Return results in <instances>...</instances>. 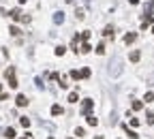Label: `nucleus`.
<instances>
[{"label":"nucleus","instance_id":"nucleus-1","mask_svg":"<svg viewBox=\"0 0 154 139\" xmlns=\"http://www.w3.org/2000/svg\"><path fill=\"white\" fill-rule=\"evenodd\" d=\"M92 109H94V101H92V98H86L84 105H81V114L84 116H92Z\"/></svg>","mask_w":154,"mask_h":139},{"label":"nucleus","instance_id":"nucleus-2","mask_svg":"<svg viewBox=\"0 0 154 139\" xmlns=\"http://www.w3.org/2000/svg\"><path fill=\"white\" fill-rule=\"evenodd\" d=\"M122 73V64H120V60H113L111 62V69H109V75L116 77V75H120Z\"/></svg>","mask_w":154,"mask_h":139},{"label":"nucleus","instance_id":"nucleus-3","mask_svg":"<svg viewBox=\"0 0 154 139\" xmlns=\"http://www.w3.org/2000/svg\"><path fill=\"white\" fill-rule=\"evenodd\" d=\"M54 24H64V13L62 11H56V13H54Z\"/></svg>","mask_w":154,"mask_h":139},{"label":"nucleus","instance_id":"nucleus-4","mask_svg":"<svg viewBox=\"0 0 154 139\" xmlns=\"http://www.w3.org/2000/svg\"><path fill=\"white\" fill-rule=\"evenodd\" d=\"M139 58H141V52H139V49H133V52L129 54V60H131V62H139Z\"/></svg>","mask_w":154,"mask_h":139},{"label":"nucleus","instance_id":"nucleus-5","mask_svg":"<svg viewBox=\"0 0 154 139\" xmlns=\"http://www.w3.org/2000/svg\"><path fill=\"white\" fill-rule=\"evenodd\" d=\"M15 103H17V107H26V105H28V98H26L24 94H17V98H15Z\"/></svg>","mask_w":154,"mask_h":139},{"label":"nucleus","instance_id":"nucleus-6","mask_svg":"<svg viewBox=\"0 0 154 139\" xmlns=\"http://www.w3.org/2000/svg\"><path fill=\"white\" fill-rule=\"evenodd\" d=\"M137 39V32H126V36H124V43L126 45H131V43H133Z\"/></svg>","mask_w":154,"mask_h":139},{"label":"nucleus","instance_id":"nucleus-7","mask_svg":"<svg viewBox=\"0 0 154 139\" xmlns=\"http://www.w3.org/2000/svg\"><path fill=\"white\" fill-rule=\"evenodd\" d=\"M9 17H11V19H21V11H19V9H13V11L9 13Z\"/></svg>","mask_w":154,"mask_h":139},{"label":"nucleus","instance_id":"nucleus-8","mask_svg":"<svg viewBox=\"0 0 154 139\" xmlns=\"http://www.w3.org/2000/svg\"><path fill=\"white\" fill-rule=\"evenodd\" d=\"M103 34H105L107 39H113V26H107L105 30H103Z\"/></svg>","mask_w":154,"mask_h":139},{"label":"nucleus","instance_id":"nucleus-9","mask_svg":"<svg viewBox=\"0 0 154 139\" xmlns=\"http://www.w3.org/2000/svg\"><path fill=\"white\" fill-rule=\"evenodd\" d=\"M122 129H124V133H126V135H129L131 139H137V137H139V135H137V133H135V131H131V129H129V126H122Z\"/></svg>","mask_w":154,"mask_h":139},{"label":"nucleus","instance_id":"nucleus-10","mask_svg":"<svg viewBox=\"0 0 154 139\" xmlns=\"http://www.w3.org/2000/svg\"><path fill=\"white\" fill-rule=\"evenodd\" d=\"M15 135H17L15 129H7V131H4V137H7V139H15Z\"/></svg>","mask_w":154,"mask_h":139},{"label":"nucleus","instance_id":"nucleus-11","mask_svg":"<svg viewBox=\"0 0 154 139\" xmlns=\"http://www.w3.org/2000/svg\"><path fill=\"white\" fill-rule=\"evenodd\" d=\"M146 122L150 126H154V114H152V111H148V114H146Z\"/></svg>","mask_w":154,"mask_h":139},{"label":"nucleus","instance_id":"nucleus-12","mask_svg":"<svg viewBox=\"0 0 154 139\" xmlns=\"http://www.w3.org/2000/svg\"><path fill=\"white\" fill-rule=\"evenodd\" d=\"M94 52H96L98 56H103V54H105V45H103V43H98V45L94 47Z\"/></svg>","mask_w":154,"mask_h":139},{"label":"nucleus","instance_id":"nucleus-13","mask_svg":"<svg viewBox=\"0 0 154 139\" xmlns=\"http://www.w3.org/2000/svg\"><path fill=\"white\" fill-rule=\"evenodd\" d=\"M90 45H88V43H81V47H79V54H88V52H90Z\"/></svg>","mask_w":154,"mask_h":139},{"label":"nucleus","instance_id":"nucleus-14","mask_svg":"<svg viewBox=\"0 0 154 139\" xmlns=\"http://www.w3.org/2000/svg\"><path fill=\"white\" fill-rule=\"evenodd\" d=\"M62 114V107H60V105H54L52 107V116H60Z\"/></svg>","mask_w":154,"mask_h":139},{"label":"nucleus","instance_id":"nucleus-15","mask_svg":"<svg viewBox=\"0 0 154 139\" xmlns=\"http://www.w3.org/2000/svg\"><path fill=\"white\" fill-rule=\"evenodd\" d=\"M86 118H88V124H90V126H96L98 124V120L94 118V116H86Z\"/></svg>","mask_w":154,"mask_h":139},{"label":"nucleus","instance_id":"nucleus-16","mask_svg":"<svg viewBox=\"0 0 154 139\" xmlns=\"http://www.w3.org/2000/svg\"><path fill=\"white\" fill-rule=\"evenodd\" d=\"M79 101V96H77V92H71L69 94V103H77Z\"/></svg>","mask_w":154,"mask_h":139},{"label":"nucleus","instance_id":"nucleus-17","mask_svg":"<svg viewBox=\"0 0 154 139\" xmlns=\"http://www.w3.org/2000/svg\"><path fill=\"white\" fill-rule=\"evenodd\" d=\"M144 101H146V103H152V101H154V92H146Z\"/></svg>","mask_w":154,"mask_h":139},{"label":"nucleus","instance_id":"nucleus-18","mask_svg":"<svg viewBox=\"0 0 154 139\" xmlns=\"http://www.w3.org/2000/svg\"><path fill=\"white\" fill-rule=\"evenodd\" d=\"M64 52H67V47H64V45H58L56 47V56H64Z\"/></svg>","mask_w":154,"mask_h":139},{"label":"nucleus","instance_id":"nucleus-19","mask_svg":"<svg viewBox=\"0 0 154 139\" xmlns=\"http://www.w3.org/2000/svg\"><path fill=\"white\" fill-rule=\"evenodd\" d=\"M141 107H144V103H141V101H133V111H139Z\"/></svg>","mask_w":154,"mask_h":139},{"label":"nucleus","instance_id":"nucleus-20","mask_svg":"<svg viewBox=\"0 0 154 139\" xmlns=\"http://www.w3.org/2000/svg\"><path fill=\"white\" fill-rule=\"evenodd\" d=\"M9 32H11L13 36H19V34H21V32H19V28H15V26H11V28H9Z\"/></svg>","mask_w":154,"mask_h":139},{"label":"nucleus","instance_id":"nucleus-21","mask_svg":"<svg viewBox=\"0 0 154 139\" xmlns=\"http://www.w3.org/2000/svg\"><path fill=\"white\" fill-rule=\"evenodd\" d=\"M90 77V69H81V79H88Z\"/></svg>","mask_w":154,"mask_h":139},{"label":"nucleus","instance_id":"nucleus-22","mask_svg":"<svg viewBox=\"0 0 154 139\" xmlns=\"http://www.w3.org/2000/svg\"><path fill=\"white\" fill-rule=\"evenodd\" d=\"M71 77H73V79H81V71H73Z\"/></svg>","mask_w":154,"mask_h":139},{"label":"nucleus","instance_id":"nucleus-23","mask_svg":"<svg viewBox=\"0 0 154 139\" xmlns=\"http://www.w3.org/2000/svg\"><path fill=\"white\" fill-rule=\"evenodd\" d=\"M75 135H77V137H79V139H81V137H84V135H86V131H84V129H75Z\"/></svg>","mask_w":154,"mask_h":139},{"label":"nucleus","instance_id":"nucleus-24","mask_svg":"<svg viewBox=\"0 0 154 139\" xmlns=\"http://www.w3.org/2000/svg\"><path fill=\"white\" fill-rule=\"evenodd\" d=\"M19 122H21V126H26V129H28V126H30V120H28V118H21Z\"/></svg>","mask_w":154,"mask_h":139},{"label":"nucleus","instance_id":"nucleus-25","mask_svg":"<svg viewBox=\"0 0 154 139\" xmlns=\"http://www.w3.org/2000/svg\"><path fill=\"white\" fill-rule=\"evenodd\" d=\"M49 79H52V81H56V79H60V75H58V73H52V75H49Z\"/></svg>","mask_w":154,"mask_h":139},{"label":"nucleus","instance_id":"nucleus-26","mask_svg":"<svg viewBox=\"0 0 154 139\" xmlns=\"http://www.w3.org/2000/svg\"><path fill=\"white\" fill-rule=\"evenodd\" d=\"M131 126H139V120H137V118H131Z\"/></svg>","mask_w":154,"mask_h":139},{"label":"nucleus","instance_id":"nucleus-27","mask_svg":"<svg viewBox=\"0 0 154 139\" xmlns=\"http://www.w3.org/2000/svg\"><path fill=\"white\" fill-rule=\"evenodd\" d=\"M21 139H30V137H21Z\"/></svg>","mask_w":154,"mask_h":139},{"label":"nucleus","instance_id":"nucleus-28","mask_svg":"<svg viewBox=\"0 0 154 139\" xmlns=\"http://www.w3.org/2000/svg\"><path fill=\"white\" fill-rule=\"evenodd\" d=\"M0 90H2V86H0Z\"/></svg>","mask_w":154,"mask_h":139}]
</instances>
